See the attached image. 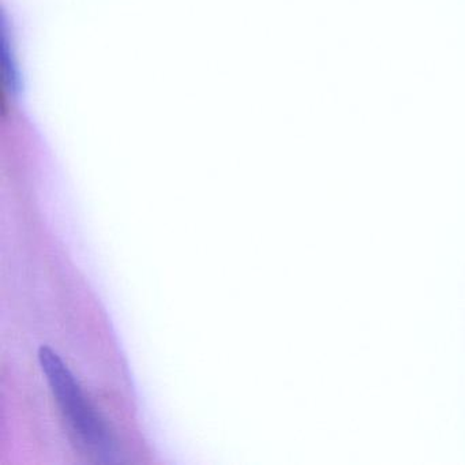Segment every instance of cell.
<instances>
[{
    "label": "cell",
    "mask_w": 465,
    "mask_h": 465,
    "mask_svg": "<svg viewBox=\"0 0 465 465\" xmlns=\"http://www.w3.org/2000/svg\"><path fill=\"white\" fill-rule=\"evenodd\" d=\"M39 359L67 429L77 445L96 461L115 462L118 456L115 438L86 400L74 375L51 348H40Z\"/></svg>",
    "instance_id": "cell-1"
}]
</instances>
